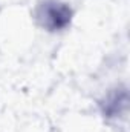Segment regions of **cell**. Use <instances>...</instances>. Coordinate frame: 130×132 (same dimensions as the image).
Listing matches in <instances>:
<instances>
[{"instance_id": "obj_1", "label": "cell", "mask_w": 130, "mask_h": 132, "mask_svg": "<svg viewBox=\"0 0 130 132\" xmlns=\"http://www.w3.org/2000/svg\"><path fill=\"white\" fill-rule=\"evenodd\" d=\"M37 19L40 25L49 31H58L63 29L70 22V9L64 3L48 0L43 2L37 11Z\"/></svg>"}]
</instances>
